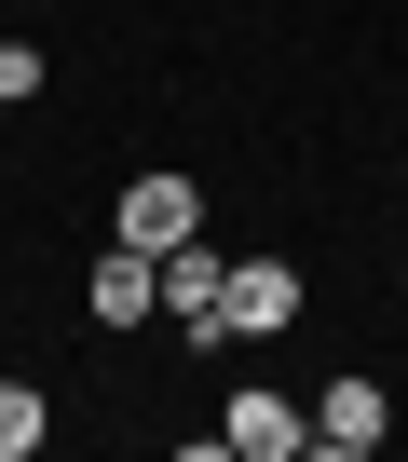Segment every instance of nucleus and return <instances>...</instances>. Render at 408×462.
<instances>
[{
    "label": "nucleus",
    "instance_id": "nucleus-5",
    "mask_svg": "<svg viewBox=\"0 0 408 462\" xmlns=\"http://www.w3.org/2000/svg\"><path fill=\"white\" fill-rule=\"evenodd\" d=\"M300 435H313V421H300L286 394H232V408H218V448H246V462H300Z\"/></svg>",
    "mask_w": 408,
    "mask_h": 462
},
{
    "label": "nucleus",
    "instance_id": "nucleus-6",
    "mask_svg": "<svg viewBox=\"0 0 408 462\" xmlns=\"http://www.w3.org/2000/svg\"><path fill=\"white\" fill-rule=\"evenodd\" d=\"M28 448H42V394H28V381H0V462H28Z\"/></svg>",
    "mask_w": 408,
    "mask_h": 462
},
{
    "label": "nucleus",
    "instance_id": "nucleus-2",
    "mask_svg": "<svg viewBox=\"0 0 408 462\" xmlns=\"http://www.w3.org/2000/svg\"><path fill=\"white\" fill-rule=\"evenodd\" d=\"M273 327H300V273H286V259H232L218 340H273Z\"/></svg>",
    "mask_w": 408,
    "mask_h": 462
},
{
    "label": "nucleus",
    "instance_id": "nucleus-1",
    "mask_svg": "<svg viewBox=\"0 0 408 462\" xmlns=\"http://www.w3.org/2000/svg\"><path fill=\"white\" fill-rule=\"evenodd\" d=\"M190 231H204V190H190L177 163H163V177H136V190L109 204V245H150V259H163V245H190Z\"/></svg>",
    "mask_w": 408,
    "mask_h": 462
},
{
    "label": "nucleus",
    "instance_id": "nucleus-4",
    "mask_svg": "<svg viewBox=\"0 0 408 462\" xmlns=\"http://www.w3.org/2000/svg\"><path fill=\"white\" fill-rule=\"evenodd\" d=\"M218 300H232V259L204 245V231H190V245H163V313H177L190 340H218Z\"/></svg>",
    "mask_w": 408,
    "mask_h": 462
},
{
    "label": "nucleus",
    "instance_id": "nucleus-7",
    "mask_svg": "<svg viewBox=\"0 0 408 462\" xmlns=\"http://www.w3.org/2000/svg\"><path fill=\"white\" fill-rule=\"evenodd\" d=\"M14 96H42V55H28V42H0V109H14Z\"/></svg>",
    "mask_w": 408,
    "mask_h": 462
},
{
    "label": "nucleus",
    "instance_id": "nucleus-3",
    "mask_svg": "<svg viewBox=\"0 0 408 462\" xmlns=\"http://www.w3.org/2000/svg\"><path fill=\"white\" fill-rule=\"evenodd\" d=\"M381 435H394V408H381V381H354V367H340V381L313 394V448H327V462H367Z\"/></svg>",
    "mask_w": 408,
    "mask_h": 462
}]
</instances>
